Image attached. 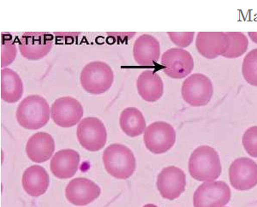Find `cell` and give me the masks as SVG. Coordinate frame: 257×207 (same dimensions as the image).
<instances>
[{"mask_svg": "<svg viewBox=\"0 0 257 207\" xmlns=\"http://www.w3.org/2000/svg\"><path fill=\"white\" fill-rule=\"evenodd\" d=\"M242 143L249 156L257 158V126L250 127L244 132Z\"/></svg>", "mask_w": 257, "mask_h": 207, "instance_id": "cell-26", "label": "cell"}, {"mask_svg": "<svg viewBox=\"0 0 257 207\" xmlns=\"http://www.w3.org/2000/svg\"><path fill=\"white\" fill-rule=\"evenodd\" d=\"M231 199V189L224 181H208L199 186L193 196L194 207H223Z\"/></svg>", "mask_w": 257, "mask_h": 207, "instance_id": "cell-8", "label": "cell"}, {"mask_svg": "<svg viewBox=\"0 0 257 207\" xmlns=\"http://www.w3.org/2000/svg\"><path fill=\"white\" fill-rule=\"evenodd\" d=\"M53 47V36L48 33H25L18 42L22 56L32 61L45 58Z\"/></svg>", "mask_w": 257, "mask_h": 207, "instance_id": "cell-10", "label": "cell"}, {"mask_svg": "<svg viewBox=\"0 0 257 207\" xmlns=\"http://www.w3.org/2000/svg\"><path fill=\"white\" fill-rule=\"evenodd\" d=\"M248 35L252 41H254L255 44H257V32H248Z\"/></svg>", "mask_w": 257, "mask_h": 207, "instance_id": "cell-28", "label": "cell"}, {"mask_svg": "<svg viewBox=\"0 0 257 207\" xmlns=\"http://www.w3.org/2000/svg\"><path fill=\"white\" fill-rule=\"evenodd\" d=\"M137 88L141 98L147 102H156L163 96V81L153 70H145L138 76Z\"/></svg>", "mask_w": 257, "mask_h": 207, "instance_id": "cell-19", "label": "cell"}, {"mask_svg": "<svg viewBox=\"0 0 257 207\" xmlns=\"http://www.w3.org/2000/svg\"><path fill=\"white\" fill-rule=\"evenodd\" d=\"M50 116L51 109L47 99L37 94L24 98L16 113L19 125L31 130L43 128L49 122Z\"/></svg>", "mask_w": 257, "mask_h": 207, "instance_id": "cell-2", "label": "cell"}, {"mask_svg": "<svg viewBox=\"0 0 257 207\" xmlns=\"http://www.w3.org/2000/svg\"><path fill=\"white\" fill-rule=\"evenodd\" d=\"M55 150V142L51 134L39 132L33 134L26 145V153L35 163H44L49 160Z\"/></svg>", "mask_w": 257, "mask_h": 207, "instance_id": "cell-18", "label": "cell"}, {"mask_svg": "<svg viewBox=\"0 0 257 207\" xmlns=\"http://www.w3.org/2000/svg\"><path fill=\"white\" fill-rule=\"evenodd\" d=\"M144 140L149 152L155 154H162L168 152L174 146L175 129L166 122H155L146 128Z\"/></svg>", "mask_w": 257, "mask_h": 207, "instance_id": "cell-7", "label": "cell"}, {"mask_svg": "<svg viewBox=\"0 0 257 207\" xmlns=\"http://www.w3.org/2000/svg\"><path fill=\"white\" fill-rule=\"evenodd\" d=\"M102 159L106 172L120 180L131 177L137 168L134 153L121 144H112L106 147L103 152Z\"/></svg>", "mask_w": 257, "mask_h": 207, "instance_id": "cell-3", "label": "cell"}, {"mask_svg": "<svg viewBox=\"0 0 257 207\" xmlns=\"http://www.w3.org/2000/svg\"><path fill=\"white\" fill-rule=\"evenodd\" d=\"M156 185L164 198L174 200L185 190L186 175L184 170L178 167H166L157 176Z\"/></svg>", "mask_w": 257, "mask_h": 207, "instance_id": "cell-13", "label": "cell"}, {"mask_svg": "<svg viewBox=\"0 0 257 207\" xmlns=\"http://www.w3.org/2000/svg\"><path fill=\"white\" fill-rule=\"evenodd\" d=\"M17 45L12 37H3L1 43V67H6L12 64L17 57Z\"/></svg>", "mask_w": 257, "mask_h": 207, "instance_id": "cell-25", "label": "cell"}, {"mask_svg": "<svg viewBox=\"0 0 257 207\" xmlns=\"http://www.w3.org/2000/svg\"><path fill=\"white\" fill-rule=\"evenodd\" d=\"M80 155L73 149H63L55 155L50 163L53 175L59 179H70L78 170Z\"/></svg>", "mask_w": 257, "mask_h": 207, "instance_id": "cell-16", "label": "cell"}, {"mask_svg": "<svg viewBox=\"0 0 257 207\" xmlns=\"http://www.w3.org/2000/svg\"><path fill=\"white\" fill-rule=\"evenodd\" d=\"M100 187L94 181L84 177L75 178L68 183L65 196L68 201L77 206H85L100 195Z\"/></svg>", "mask_w": 257, "mask_h": 207, "instance_id": "cell-14", "label": "cell"}, {"mask_svg": "<svg viewBox=\"0 0 257 207\" xmlns=\"http://www.w3.org/2000/svg\"><path fill=\"white\" fill-rule=\"evenodd\" d=\"M53 122L62 128H70L79 123L83 117L82 104L72 97H60L52 105Z\"/></svg>", "mask_w": 257, "mask_h": 207, "instance_id": "cell-11", "label": "cell"}, {"mask_svg": "<svg viewBox=\"0 0 257 207\" xmlns=\"http://www.w3.org/2000/svg\"><path fill=\"white\" fill-rule=\"evenodd\" d=\"M135 61L141 66H154L161 57L158 40L150 35H141L133 47Z\"/></svg>", "mask_w": 257, "mask_h": 207, "instance_id": "cell-17", "label": "cell"}, {"mask_svg": "<svg viewBox=\"0 0 257 207\" xmlns=\"http://www.w3.org/2000/svg\"><path fill=\"white\" fill-rule=\"evenodd\" d=\"M181 94L184 101L190 106H204L210 102L213 96V84L208 76L193 74L182 85Z\"/></svg>", "mask_w": 257, "mask_h": 207, "instance_id": "cell-5", "label": "cell"}, {"mask_svg": "<svg viewBox=\"0 0 257 207\" xmlns=\"http://www.w3.org/2000/svg\"><path fill=\"white\" fill-rule=\"evenodd\" d=\"M228 45L225 33L199 32L196 36V49L206 59H216L224 55L227 51Z\"/></svg>", "mask_w": 257, "mask_h": 207, "instance_id": "cell-15", "label": "cell"}, {"mask_svg": "<svg viewBox=\"0 0 257 207\" xmlns=\"http://www.w3.org/2000/svg\"><path fill=\"white\" fill-rule=\"evenodd\" d=\"M229 179L235 189H251L257 185V163L245 157L235 159L229 168Z\"/></svg>", "mask_w": 257, "mask_h": 207, "instance_id": "cell-12", "label": "cell"}, {"mask_svg": "<svg viewBox=\"0 0 257 207\" xmlns=\"http://www.w3.org/2000/svg\"><path fill=\"white\" fill-rule=\"evenodd\" d=\"M242 74L248 84L257 87V49L250 51L243 59Z\"/></svg>", "mask_w": 257, "mask_h": 207, "instance_id": "cell-24", "label": "cell"}, {"mask_svg": "<svg viewBox=\"0 0 257 207\" xmlns=\"http://www.w3.org/2000/svg\"><path fill=\"white\" fill-rule=\"evenodd\" d=\"M22 183L28 194L39 197L43 195L49 187V175L43 167L32 165L24 171Z\"/></svg>", "mask_w": 257, "mask_h": 207, "instance_id": "cell-20", "label": "cell"}, {"mask_svg": "<svg viewBox=\"0 0 257 207\" xmlns=\"http://www.w3.org/2000/svg\"><path fill=\"white\" fill-rule=\"evenodd\" d=\"M120 128L130 137H138L146 130L144 115L136 107L124 109L120 115Z\"/></svg>", "mask_w": 257, "mask_h": 207, "instance_id": "cell-22", "label": "cell"}, {"mask_svg": "<svg viewBox=\"0 0 257 207\" xmlns=\"http://www.w3.org/2000/svg\"><path fill=\"white\" fill-rule=\"evenodd\" d=\"M24 94V83L20 76L11 69L1 70V99L5 102L14 104Z\"/></svg>", "mask_w": 257, "mask_h": 207, "instance_id": "cell-21", "label": "cell"}, {"mask_svg": "<svg viewBox=\"0 0 257 207\" xmlns=\"http://www.w3.org/2000/svg\"><path fill=\"white\" fill-rule=\"evenodd\" d=\"M164 73L173 79L189 76L194 69V59L189 52L181 48H171L161 57Z\"/></svg>", "mask_w": 257, "mask_h": 207, "instance_id": "cell-9", "label": "cell"}, {"mask_svg": "<svg viewBox=\"0 0 257 207\" xmlns=\"http://www.w3.org/2000/svg\"><path fill=\"white\" fill-rule=\"evenodd\" d=\"M171 41L179 47H187L192 43L195 36L194 32H169L168 34Z\"/></svg>", "mask_w": 257, "mask_h": 207, "instance_id": "cell-27", "label": "cell"}, {"mask_svg": "<svg viewBox=\"0 0 257 207\" xmlns=\"http://www.w3.org/2000/svg\"><path fill=\"white\" fill-rule=\"evenodd\" d=\"M76 135L81 146L89 152H98L105 146L107 132L101 120L88 117L81 121L77 126Z\"/></svg>", "mask_w": 257, "mask_h": 207, "instance_id": "cell-6", "label": "cell"}, {"mask_svg": "<svg viewBox=\"0 0 257 207\" xmlns=\"http://www.w3.org/2000/svg\"><path fill=\"white\" fill-rule=\"evenodd\" d=\"M222 171L218 152L209 146L195 149L189 159V172L196 181H213Z\"/></svg>", "mask_w": 257, "mask_h": 207, "instance_id": "cell-1", "label": "cell"}, {"mask_svg": "<svg viewBox=\"0 0 257 207\" xmlns=\"http://www.w3.org/2000/svg\"><path fill=\"white\" fill-rule=\"evenodd\" d=\"M80 82L82 88L88 94H105L113 84V70L105 62H91L82 69Z\"/></svg>", "mask_w": 257, "mask_h": 207, "instance_id": "cell-4", "label": "cell"}, {"mask_svg": "<svg viewBox=\"0 0 257 207\" xmlns=\"http://www.w3.org/2000/svg\"><path fill=\"white\" fill-rule=\"evenodd\" d=\"M228 38V49L223 55L226 59H237L248 49V41L244 34L241 32L225 33Z\"/></svg>", "mask_w": 257, "mask_h": 207, "instance_id": "cell-23", "label": "cell"}, {"mask_svg": "<svg viewBox=\"0 0 257 207\" xmlns=\"http://www.w3.org/2000/svg\"><path fill=\"white\" fill-rule=\"evenodd\" d=\"M144 207H158L157 205H155V204H145Z\"/></svg>", "mask_w": 257, "mask_h": 207, "instance_id": "cell-29", "label": "cell"}]
</instances>
